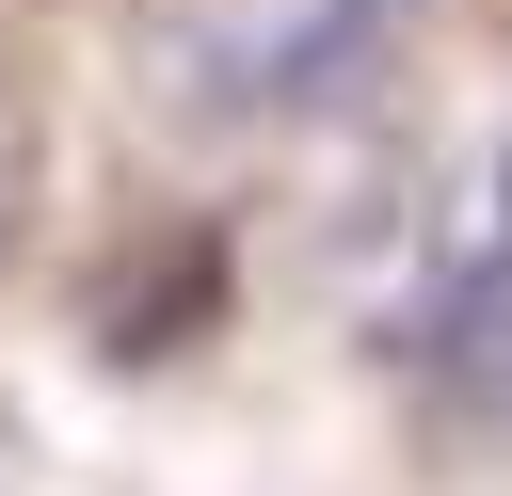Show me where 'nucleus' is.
I'll return each instance as SVG.
<instances>
[{"label":"nucleus","instance_id":"nucleus-4","mask_svg":"<svg viewBox=\"0 0 512 496\" xmlns=\"http://www.w3.org/2000/svg\"><path fill=\"white\" fill-rule=\"evenodd\" d=\"M32 192H48V112H32L16 64H0V272H16V240H32Z\"/></svg>","mask_w":512,"mask_h":496},{"label":"nucleus","instance_id":"nucleus-3","mask_svg":"<svg viewBox=\"0 0 512 496\" xmlns=\"http://www.w3.org/2000/svg\"><path fill=\"white\" fill-rule=\"evenodd\" d=\"M208 304H224V240H208V224H176L160 256H112V272H96L80 336H96L112 368H160V352H192V336H208Z\"/></svg>","mask_w":512,"mask_h":496},{"label":"nucleus","instance_id":"nucleus-2","mask_svg":"<svg viewBox=\"0 0 512 496\" xmlns=\"http://www.w3.org/2000/svg\"><path fill=\"white\" fill-rule=\"evenodd\" d=\"M432 352H464V368L512 352V144H480V176L432 224Z\"/></svg>","mask_w":512,"mask_h":496},{"label":"nucleus","instance_id":"nucleus-1","mask_svg":"<svg viewBox=\"0 0 512 496\" xmlns=\"http://www.w3.org/2000/svg\"><path fill=\"white\" fill-rule=\"evenodd\" d=\"M384 16L400 0H176L144 32V96L160 112H208V128H256V112L336 96L384 48Z\"/></svg>","mask_w":512,"mask_h":496}]
</instances>
